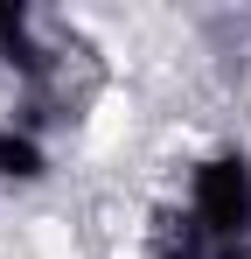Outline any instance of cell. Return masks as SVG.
Segmentation results:
<instances>
[{
    "mask_svg": "<svg viewBox=\"0 0 251 259\" xmlns=\"http://www.w3.org/2000/svg\"><path fill=\"white\" fill-rule=\"evenodd\" d=\"M189 210H196V224H203L209 238H251V161L237 147L196 161V175H189Z\"/></svg>",
    "mask_w": 251,
    "mask_h": 259,
    "instance_id": "1",
    "label": "cell"
},
{
    "mask_svg": "<svg viewBox=\"0 0 251 259\" xmlns=\"http://www.w3.org/2000/svg\"><path fill=\"white\" fill-rule=\"evenodd\" d=\"M0 63L21 70L28 84H49V77H56V49L35 35V14H28L21 0H0Z\"/></svg>",
    "mask_w": 251,
    "mask_h": 259,
    "instance_id": "2",
    "label": "cell"
},
{
    "mask_svg": "<svg viewBox=\"0 0 251 259\" xmlns=\"http://www.w3.org/2000/svg\"><path fill=\"white\" fill-rule=\"evenodd\" d=\"M147 259H209V231L196 224V210H154L147 224Z\"/></svg>",
    "mask_w": 251,
    "mask_h": 259,
    "instance_id": "3",
    "label": "cell"
},
{
    "mask_svg": "<svg viewBox=\"0 0 251 259\" xmlns=\"http://www.w3.org/2000/svg\"><path fill=\"white\" fill-rule=\"evenodd\" d=\"M49 175V147H42L28 126H14V119H0V182H14V189H28Z\"/></svg>",
    "mask_w": 251,
    "mask_h": 259,
    "instance_id": "4",
    "label": "cell"
}]
</instances>
